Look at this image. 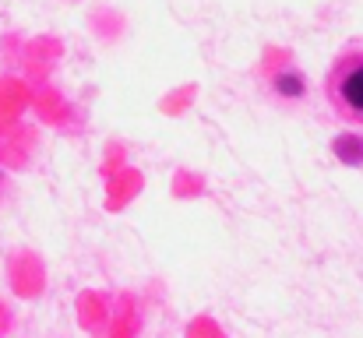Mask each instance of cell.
Masks as SVG:
<instances>
[{
	"instance_id": "cell-1",
	"label": "cell",
	"mask_w": 363,
	"mask_h": 338,
	"mask_svg": "<svg viewBox=\"0 0 363 338\" xmlns=\"http://www.w3.org/2000/svg\"><path fill=\"white\" fill-rule=\"evenodd\" d=\"M328 99L346 113L363 120V60H342L328 78Z\"/></svg>"
}]
</instances>
